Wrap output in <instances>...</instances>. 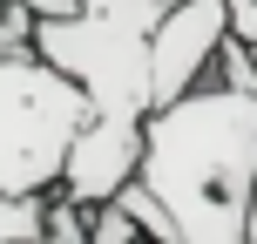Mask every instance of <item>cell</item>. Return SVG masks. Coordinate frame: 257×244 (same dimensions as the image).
Segmentation results:
<instances>
[{
  "label": "cell",
  "mask_w": 257,
  "mask_h": 244,
  "mask_svg": "<svg viewBox=\"0 0 257 244\" xmlns=\"http://www.w3.org/2000/svg\"><path fill=\"white\" fill-rule=\"evenodd\" d=\"M142 183L176 210L183 244H250L257 204V89L196 82L149 109Z\"/></svg>",
  "instance_id": "cell-1"
},
{
  "label": "cell",
  "mask_w": 257,
  "mask_h": 244,
  "mask_svg": "<svg viewBox=\"0 0 257 244\" xmlns=\"http://www.w3.org/2000/svg\"><path fill=\"white\" fill-rule=\"evenodd\" d=\"M95 116V95L41 48H0V190L48 197L68 177V149Z\"/></svg>",
  "instance_id": "cell-2"
},
{
  "label": "cell",
  "mask_w": 257,
  "mask_h": 244,
  "mask_svg": "<svg viewBox=\"0 0 257 244\" xmlns=\"http://www.w3.org/2000/svg\"><path fill=\"white\" fill-rule=\"evenodd\" d=\"M230 0H176L169 21L156 27V109L190 95L196 82L210 75L217 48L230 41Z\"/></svg>",
  "instance_id": "cell-3"
},
{
  "label": "cell",
  "mask_w": 257,
  "mask_h": 244,
  "mask_svg": "<svg viewBox=\"0 0 257 244\" xmlns=\"http://www.w3.org/2000/svg\"><path fill=\"white\" fill-rule=\"evenodd\" d=\"M142 149H149V116H102L95 109L88 129L75 136V149H68L61 190H75L81 204H102L142 177Z\"/></svg>",
  "instance_id": "cell-4"
},
{
  "label": "cell",
  "mask_w": 257,
  "mask_h": 244,
  "mask_svg": "<svg viewBox=\"0 0 257 244\" xmlns=\"http://www.w3.org/2000/svg\"><path fill=\"white\" fill-rule=\"evenodd\" d=\"M14 237H48V197L0 190V244H14Z\"/></svg>",
  "instance_id": "cell-5"
},
{
  "label": "cell",
  "mask_w": 257,
  "mask_h": 244,
  "mask_svg": "<svg viewBox=\"0 0 257 244\" xmlns=\"http://www.w3.org/2000/svg\"><path fill=\"white\" fill-rule=\"evenodd\" d=\"M128 237H149V231H142V217L122 204V190H115V197H102V204H95V231H88V244H128Z\"/></svg>",
  "instance_id": "cell-6"
},
{
  "label": "cell",
  "mask_w": 257,
  "mask_h": 244,
  "mask_svg": "<svg viewBox=\"0 0 257 244\" xmlns=\"http://www.w3.org/2000/svg\"><path fill=\"white\" fill-rule=\"evenodd\" d=\"M230 21H237L244 41H257V0H230Z\"/></svg>",
  "instance_id": "cell-7"
},
{
  "label": "cell",
  "mask_w": 257,
  "mask_h": 244,
  "mask_svg": "<svg viewBox=\"0 0 257 244\" xmlns=\"http://www.w3.org/2000/svg\"><path fill=\"white\" fill-rule=\"evenodd\" d=\"M41 21H61V14H81V0H27Z\"/></svg>",
  "instance_id": "cell-8"
},
{
  "label": "cell",
  "mask_w": 257,
  "mask_h": 244,
  "mask_svg": "<svg viewBox=\"0 0 257 244\" xmlns=\"http://www.w3.org/2000/svg\"><path fill=\"white\" fill-rule=\"evenodd\" d=\"M250 244H257V204H250Z\"/></svg>",
  "instance_id": "cell-9"
}]
</instances>
